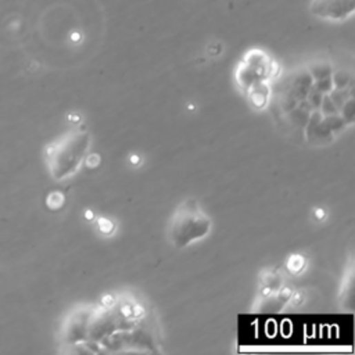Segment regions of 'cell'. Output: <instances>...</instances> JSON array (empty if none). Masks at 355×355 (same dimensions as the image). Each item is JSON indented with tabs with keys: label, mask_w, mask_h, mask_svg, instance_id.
Returning <instances> with one entry per match:
<instances>
[{
	"label": "cell",
	"mask_w": 355,
	"mask_h": 355,
	"mask_svg": "<svg viewBox=\"0 0 355 355\" xmlns=\"http://www.w3.org/2000/svg\"><path fill=\"white\" fill-rule=\"evenodd\" d=\"M90 146V135L71 131L61 135L46 148V163L53 179L63 181L72 176L83 163Z\"/></svg>",
	"instance_id": "6da1fadb"
},
{
	"label": "cell",
	"mask_w": 355,
	"mask_h": 355,
	"mask_svg": "<svg viewBox=\"0 0 355 355\" xmlns=\"http://www.w3.org/2000/svg\"><path fill=\"white\" fill-rule=\"evenodd\" d=\"M212 221L200 204L187 199L174 211L168 223V238L176 249L187 247L210 234Z\"/></svg>",
	"instance_id": "7a4b0ae2"
},
{
	"label": "cell",
	"mask_w": 355,
	"mask_h": 355,
	"mask_svg": "<svg viewBox=\"0 0 355 355\" xmlns=\"http://www.w3.org/2000/svg\"><path fill=\"white\" fill-rule=\"evenodd\" d=\"M355 0H311L312 16L327 21H344L352 16Z\"/></svg>",
	"instance_id": "3957f363"
}]
</instances>
